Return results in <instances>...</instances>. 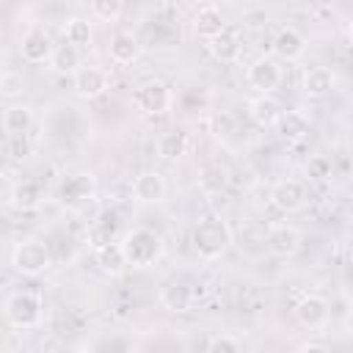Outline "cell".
<instances>
[{
    "instance_id": "cell-1",
    "label": "cell",
    "mask_w": 353,
    "mask_h": 353,
    "mask_svg": "<svg viewBox=\"0 0 353 353\" xmlns=\"http://www.w3.org/2000/svg\"><path fill=\"white\" fill-rule=\"evenodd\" d=\"M234 243L232 226L221 215H207L193 226V248L201 259H218L223 256Z\"/></svg>"
},
{
    "instance_id": "cell-2",
    "label": "cell",
    "mask_w": 353,
    "mask_h": 353,
    "mask_svg": "<svg viewBox=\"0 0 353 353\" xmlns=\"http://www.w3.org/2000/svg\"><path fill=\"white\" fill-rule=\"evenodd\" d=\"M121 248L130 268H149L163 256V237L152 229H130L121 237Z\"/></svg>"
},
{
    "instance_id": "cell-3",
    "label": "cell",
    "mask_w": 353,
    "mask_h": 353,
    "mask_svg": "<svg viewBox=\"0 0 353 353\" xmlns=\"http://www.w3.org/2000/svg\"><path fill=\"white\" fill-rule=\"evenodd\" d=\"M3 314H6L11 328H19V331L22 328H36L44 317V301L33 290H17L6 298Z\"/></svg>"
},
{
    "instance_id": "cell-4",
    "label": "cell",
    "mask_w": 353,
    "mask_h": 353,
    "mask_svg": "<svg viewBox=\"0 0 353 353\" xmlns=\"http://www.w3.org/2000/svg\"><path fill=\"white\" fill-rule=\"evenodd\" d=\"M50 265H52V254L41 240H33V237L19 240L11 251V268L22 276H41Z\"/></svg>"
},
{
    "instance_id": "cell-5",
    "label": "cell",
    "mask_w": 353,
    "mask_h": 353,
    "mask_svg": "<svg viewBox=\"0 0 353 353\" xmlns=\"http://www.w3.org/2000/svg\"><path fill=\"white\" fill-rule=\"evenodd\" d=\"M132 105L143 116H163L174 108V88L165 80H146L132 91Z\"/></svg>"
},
{
    "instance_id": "cell-6",
    "label": "cell",
    "mask_w": 353,
    "mask_h": 353,
    "mask_svg": "<svg viewBox=\"0 0 353 353\" xmlns=\"http://www.w3.org/2000/svg\"><path fill=\"white\" fill-rule=\"evenodd\" d=\"M94 196H97V176L91 171H77L66 176L58 188V199L69 210H83L85 204L94 201Z\"/></svg>"
},
{
    "instance_id": "cell-7",
    "label": "cell",
    "mask_w": 353,
    "mask_h": 353,
    "mask_svg": "<svg viewBox=\"0 0 353 353\" xmlns=\"http://www.w3.org/2000/svg\"><path fill=\"white\" fill-rule=\"evenodd\" d=\"M58 44H52L50 33L41 28V25H30L22 39H19V55L22 61L28 63H44V61H52V52H55Z\"/></svg>"
},
{
    "instance_id": "cell-8",
    "label": "cell",
    "mask_w": 353,
    "mask_h": 353,
    "mask_svg": "<svg viewBox=\"0 0 353 353\" xmlns=\"http://www.w3.org/2000/svg\"><path fill=\"white\" fill-rule=\"evenodd\" d=\"M301 243H303V234L292 223H276L268 229V251L279 259H292L301 251Z\"/></svg>"
},
{
    "instance_id": "cell-9",
    "label": "cell",
    "mask_w": 353,
    "mask_h": 353,
    "mask_svg": "<svg viewBox=\"0 0 353 353\" xmlns=\"http://www.w3.org/2000/svg\"><path fill=\"white\" fill-rule=\"evenodd\" d=\"M292 314H295L298 325H303V328H309V331H317V328H323V325L328 323V314H331V312H328V301H325L323 295L309 292V295H303V298L295 303Z\"/></svg>"
},
{
    "instance_id": "cell-10",
    "label": "cell",
    "mask_w": 353,
    "mask_h": 353,
    "mask_svg": "<svg viewBox=\"0 0 353 353\" xmlns=\"http://www.w3.org/2000/svg\"><path fill=\"white\" fill-rule=\"evenodd\" d=\"M248 83H251V88H256L259 94H268V97H270V94L281 85V66H279V61L270 58V55L256 58V61L248 66Z\"/></svg>"
},
{
    "instance_id": "cell-11",
    "label": "cell",
    "mask_w": 353,
    "mask_h": 353,
    "mask_svg": "<svg viewBox=\"0 0 353 353\" xmlns=\"http://www.w3.org/2000/svg\"><path fill=\"white\" fill-rule=\"evenodd\" d=\"M270 201H273L281 212H287V215L301 212L303 204H306V188H303V182H298V179H281V182L273 185Z\"/></svg>"
},
{
    "instance_id": "cell-12",
    "label": "cell",
    "mask_w": 353,
    "mask_h": 353,
    "mask_svg": "<svg viewBox=\"0 0 353 353\" xmlns=\"http://www.w3.org/2000/svg\"><path fill=\"white\" fill-rule=\"evenodd\" d=\"M108 85H110L108 72L99 66H83L72 80V88L80 99H99L108 91Z\"/></svg>"
},
{
    "instance_id": "cell-13",
    "label": "cell",
    "mask_w": 353,
    "mask_h": 353,
    "mask_svg": "<svg viewBox=\"0 0 353 353\" xmlns=\"http://www.w3.org/2000/svg\"><path fill=\"white\" fill-rule=\"evenodd\" d=\"M306 52V36L292 28V25H284L276 30L273 36V55L281 58V61H298L301 55Z\"/></svg>"
},
{
    "instance_id": "cell-14",
    "label": "cell",
    "mask_w": 353,
    "mask_h": 353,
    "mask_svg": "<svg viewBox=\"0 0 353 353\" xmlns=\"http://www.w3.org/2000/svg\"><path fill=\"white\" fill-rule=\"evenodd\" d=\"M132 196L141 204H160L165 199V179L160 171H143L132 182Z\"/></svg>"
},
{
    "instance_id": "cell-15",
    "label": "cell",
    "mask_w": 353,
    "mask_h": 353,
    "mask_svg": "<svg viewBox=\"0 0 353 353\" xmlns=\"http://www.w3.org/2000/svg\"><path fill=\"white\" fill-rule=\"evenodd\" d=\"M193 301H196V290L190 284H185V281H168L160 290V303L168 312H174V314L190 312L193 309Z\"/></svg>"
},
{
    "instance_id": "cell-16",
    "label": "cell",
    "mask_w": 353,
    "mask_h": 353,
    "mask_svg": "<svg viewBox=\"0 0 353 353\" xmlns=\"http://www.w3.org/2000/svg\"><path fill=\"white\" fill-rule=\"evenodd\" d=\"M190 28H193V33H196L199 39L212 41L215 36H221V33L226 30V22H223V14H221L215 6H201V8L193 14Z\"/></svg>"
},
{
    "instance_id": "cell-17",
    "label": "cell",
    "mask_w": 353,
    "mask_h": 353,
    "mask_svg": "<svg viewBox=\"0 0 353 353\" xmlns=\"http://www.w3.org/2000/svg\"><path fill=\"white\" fill-rule=\"evenodd\" d=\"M281 105L279 99L268 97V94H259L254 99H248V119L256 124V127H276L279 119H281Z\"/></svg>"
},
{
    "instance_id": "cell-18",
    "label": "cell",
    "mask_w": 353,
    "mask_h": 353,
    "mask_svg": "<svg viewBox=\"0 0 353 353\" xmlns=\"http://www.w3.org/2000/svg\"><path fill=\"white\" fill-rule=\"evenodd\" d=\"M41 201H44V190H41V185L33 182V179H22V182H17V185L11 188V196H8V204H11L14 210H19V212L39 210Z\"/></svg>"
},
{
    "instance_id": "cell-19",
    "label": "cell",
    "mask_w": 353,
    "mask_h": 353,
    "mask_svg": "<svg viewBox=\"0 0 353 353\" xmlns=\"http://www.w3.org/2000/svg\"><path fill=\"white\" fill-rule=\"evenodd\" d=\"M116 234H119V215L116 212H102L91 226H88V245L94 248V251H99V248H105V245H110V243H119L116 240Z\"/></svg>"
},
{
    "instance_id": "cell-20",
    "label": "cell",
    "mask_w": 353,
    "mask_h": 353,
    "mask_svg": "<svg viewBox=\"0 0 353 353\" xmlns=\"http://www.w3.org/2000/svg\"><path fill=\"white\" fill-rule=\"evenodd\" d=\"M334 85H336V74L328 66H309L303 72V94L312 99L328 97L334 91Z\"/></svg>"
},
{
    "instance_id": "cell-21",
    "label": "cell",
    "mask_w": 353,
    "mask_h": 353,
    "mask_svg": "<svg viewBox=\"0 0 353 353\" xmlns=\"http://www.w3.org/2000/svg\"><path fill=\"white\" fill-rule=\"evenodd\" d=\"M276 127H279V135H281L284 141H290V143H301V141H306L309 132H312V121H309V116L301 113V110H284Z\"/></svg>"
},
{
    "instance_id": "cell-22",
    "label": "cell",
    "mask_w": 353,
    "mask_h": 353,
    "mask_svg": "<svg viewBox=\"0 0 353 353\" xmlns=\"http://www.w3.org/2000/svg\"><path fill=\"white\" fill-rule=\"evenodd\" d=\"M207 50H210V55H212L215 61H221V63H237L240 55H243L240 36H237L234 30H229V28H226L221 36H215L212 41H207Z\"/></svg>"
},
{
    "instance_id": "cell-23",
    "label": "cell",
    "mask_w": 353,
    "mask_h": 353,
    "mask_svg": "<svg viewBox=\"0 0 353 353\" xmlns=\"http://www.w3.org/2000/svg\"><path fill=\"white\" fill-rule=\"evenodd\" d=\"M229 188V168L221 163H207L199 168V190L207 196H218Z\"/></svg>"
},
{
    "instance_id": "cell-24",
    "label": "cell",
    "mask_w": 353,
    "mask_h": 353,
    "mask_svg": "<svg viewBox=\"0 0 353 353\" xmlns=\"http://www.w3.org/2000/svg\"><path fill=\"white\" fill-rule=\"evenodd\" d=\"M33 124V110L28 105H8L3 110V130H6V138H17V135H25Z\"/></svg>"
},
{
    "instance_id": "cell-25",
    "label": "cell",
    "mask_w": 353,
    "mask_h": 353,
    "mask_svg": "<svg viewBox=\"0 0 353 353\" xmlns=\"http://www.w3.org/2000/svg\"><path fill=\"white\" fill-rule=\"evenodd\" d=\"M141 39L138 36H132V33H116L113 39H110V44H108V52H110V61H116V63H132L138 55H141Z\"/></svg>"
},
{
    "instance_id": "cell-26",
    "label": "cell",
    "mask_w": 353,
    "mask_h": 353,
    "mask_svg": "<svg viewBox=\"0 0 353 353\" xmlns=\"http://www.w3.org/2000/svg\"><path fill=\"white\" fill-rule=\"evenodd\" d=\"M94 259H97V265H99V270L105 273V276H121L130 265H127V256H124V248H121V243H110V245H105V248H99V251H94Z\"/></svg>"
},
{
    "instance_id": "cell-27",
    "label": "cell",
    "mask_w": 353,
    "mask_h": 353,
    "mask_svg": "<svg viewBox=\"0 0 353 353\" xmlns=\"http://www.w3.org/2000/svg\"><path fill=\"white\" fill-rule=\"evenodd\" d=\"M188 152V132L185 130H168L157 141V157L165 163H176Z\"/></svg>"
},
{
    "instance_id": "cell-28",
    "label": "cell",
    "mask_w": 353,
    "mask_h": 353,
    "mask_svg": "<svg viewBox=\"0 0 353 353\" xmlns=\"http://www.w3.org/2000/svg\"><path fill=\"white\" fill-rule=\"evenodd\" d=\"M50 66L55 69V72H61V74H77L83 66H80V52H77V47H72V44H58L55 47V52H52V61H50Z\"/></svg>"
},
{
    "instance_id": "cell-29",
    "label": "cell",
    "mask_w": 353,
    "mask_h": 353,
    "mask_svg": "<svg viewBox=\"0 0 353 353\" xmlns=\"http://www.w3.org/2000/svg\"><path fill=\"white\" fill-rule=\"evenodd\" d=\"M63 39H66V44H72L77 50L88 47L91 44V22L83 17H69L63 25Z\"/></svg>"
},
{
    "instance_id": "cell-30",
    "label": "cell",
    "mask_w": 353,
    "mask_h": 353,
    "mask_svg": "<svg viewBox=\"0 0 353 353\" xmlns=\"http://www.w3.org/2000/svg\"><path fill=\"white\" fill-rule=\"evenodd\" d=\"M121 11H124V6L119 0H94V3H88V14L99 22H116L121 17Z\"/></svg>"
},
{
    "instance_id": "cell-31",
    "label": "cell",
    "mask_w": 353,
    "mask_h": 353,
    "mask_svg": "<svg viewBox=\"0 0 353 353\" xmlns=\"http://www.w3.org/2000/svg\"><path fill=\"white\" fill-rule=\"evenodd\" d=\"M210 127H212V135H215V138L229 141V138L237 132V119H234L232 113L221 110V113H215V116L210 119Z\"/></svg>"
},
{
    "instance_id": "cell-32",
    "label": "cell",
    "mask_w": 353,
    "mask_h": 353,
    "mask_svg": "<svg viewBox=\"0 0 353 353\" xmlns=\"http://www.w3.org/2000/svg\"><path fill=\"white\" fill-rule=\"evenodd\" d=\"M331 171H334V165H331V160H328L325 154H314V157H309V163H306V176H309L312 182H325V179H331Z\"/></svg>"
},
{
    "instance_id": "cell-33",
    "label": "cell",
    "mask_w": 353,
    "mask_h": 353,
    "mask_svg": "<svg viewBox=\"0 0 353 353\" xmlns=\"http://www.w3.org/2000/svg\"><path fill=\"white\" fill-rule=\"evenodd\" d=\"M0 94H3L6 99L22 94V74H17V72H3V77H0Z\"/></svg>"
},
{
    "instance_id": "cell-34",
    "label": "cell",
    "mask_w": 353,
    "mask_h": 353,
    "mask_svg": "<svg viewBox=\"0 0 353 353\" xmlns=\"http://www.w3.org/2000/svg\"><path fill=\"white\" fill-rule=\"evenodd\" d=\"M6 154L11 160H25L30 154V143L25 135H17V138H6Z\"/></svg>"
},
{
    "instance_id": "cell-35",
    "label": "cell",
    "mask_w": 353,
    "mask_h": 353,
    "mask_svg": "<svg viewBox=\"0 0 353 353\" xmlns=\"http://www.w3.org/2000/svg\"><path fill=\"white\" fill-rule=\"evenodd\" d=\"M204 353H240V345H237L232 336L218 334V336H212V339L207 342V350H204Z\"/></svg>"
},
{
    "instance_id": "cell-36",
    "label": "cell",
    "mask_w": 353,
    "mask_h": 353,
    "mask_svg": "<svg viewBox=\"0 0 353 353\" xmlns=\"http://www.w3.org/2000/svg\"><path fill=\"white\" fill-rule=\"evenodd\" d=\"M298 353H331L325 345H317V342H306V345H301L298 347Z\"/></svg>"
},
{
    "instance_id": "cell-37",
    "label": "cell",
    "mask_w": 353,
    "mask_h": 353,
    "mask_svg": "<svg viewBox=\"0 0 353 353\" xmlns=\"http://www.w3.org/2000/svg\"><path fill=\"white\" fill-rule=\"evenodd\" d=\"M347 36H350V44H353V19H350V25H347Z\"/></svg>"
},
{
    "instance_id": "cell-38",
    "label": "cell",
    "mask_w": 353,
    "mask_h": 353,
    "mask_svg": "<svg viewBox=\"0 0 353 353\" xmlns=\"http://www.w3.org/2000/svg\"><path fill=\"white\" fill-rule=\"evenodd\" d=\"M77 353H91V350H77Z\"/></svg>"
},
{
    "instance_id": "cell-39",
    "label": "cell",
    "mask_w": 353,
    "mask_h": 353,
    "mask_svg": "<svg viewBox=\"0 0 353 353\" xmlns=\"http://www.w3.org/2000/svg\"><path fill=\"white\" fill-rule=\"evenodd\" d=\"M350 309H353V303H350Z\"/></svg>"
}]
</instances>
